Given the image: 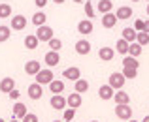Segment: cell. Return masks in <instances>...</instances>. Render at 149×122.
Listing matches in <instances>:
<instances>
[{"instance_id": "6da1fadb", "label": "cell", "mask_w": 149, "mask_h": 122, "mask_svg": "<svg viewBox=\"0 0 149 122\" xmlns=\"http://www.w3.org/2000/svg\"><path fill=\"white\" fill-rule=\"evenodd\" d=\"M125 81H127V77H125L121 72H115V73H111V75H109L108 85H111L115 90H121L125 86Z\"/></svg>"}, {"instance_id": "7a4b0ae2", "label": "cell", "mask_w": 149, "mask_h": 122, "mask_svg": "<svg viewBox=\"0 0 149 122\" xmlns=\"http://www.w3.org/2000/svg\"><path fill=\"white\" fill-rule=\"evenodd\" d=\"M36 38L40 41H49L51 38H55L53 36V28L47 25H42V26H38V30H36Z\"/></svg>"}, {"instance_id": "3957f363", "label": "cell", "mask_w": 149, "mask_h": 122, "mask_svg": "<svg viewBox=\"0 0 149 122\" xmlns=\"http://www.w3.org/2000/svg\"><path fill=\"white\" fill-rule=\"evenodd\" d=\"M42 86H44V85H40V83H32V85H29L26 94H29L30 100H40V98L44 96V90H42Z\"/></svg>"}, {"instance_id": "277c9868", "label": "cell", "mask_w": 149, "mask_h": 122, "mask_svg": "<svg viewBox=\"0 0 149 122\" xmlns=\"http://www.w3.org/2000/svg\"><path fill=\"white\" fill-rule=\"evenodd\" d=\"M34 77H36V83H40V85H49V83L55 79V75H53L51 70H40Z\"/></svg>"}, {"instance_id": "5b68a950", "label": "cell", "mask_w": 149, "mask_h": 122, "mask_svg": "<svg viewBox=\"0 0 149 122\" xmlns=\"http://www.w3.org/2000/svg\"><path fill=\"white\" fill-rule=\"evenodd\" d=\"M115 115L121 120H130L132 119V107L128 103L127 105H115Z\"/></svg>"}, {"instance_id": "8992f818", "label": "cell", "mask_w": 149, "mask_h": 122, "mask_svg": "<svg viewBox=\"0 0 149 122\" xmlns=\"http://www.w3.org/2000/svg\"><path fill=\"white\" fill-rule=\"evenodd\" d=\"M93 30H95V26H93V21H91V19H83V21L77 23V32L83 34V36H89Z\"/></svg>"}, {"instance_id": "52a82bcc", "label": "cell", "mask_w": 149, "mask_h": 122, "mask_svg": "<svg viewBox=\"0 0 149 122\" xmlns=\"http://www.w3.org/2000/svg\"><path fill=\"white\" fill-rule=\"evenodd\" d=\"M49 105H51L53 109H57V111H61V109H64L68 103H66V98L62 96V94H53V98H51Z\"/></svg>"}, {"instance_id": "ba28073f", "label": "cell", "mask_w": 149, "mask_h": 122, "mask_svg": "<svg viewBox=\"0 0 149 122\" xmlns=\"http://www.w3.org/2000/svg\"><path fill=\"white\" fill-rule=\"evenodd\" d=\"M62 75H64V79L76 83L77 79H81V70H79V68H76V66H72V68H66L64 72H62Z\"/></svg>"}, {"instance_id": "9c48e42d", "label": "cell", "mask_w": 149, "mask_h": 122, "mask_svg": "<svg viewBox=\"0 0 149 122\" xmlns=\"http://www.w3.org/2000/svg\"><path fill=\"white\" fill-rule=\"evenodd\" d=\"M98 96H100V100H113L115 88H113L111 85H102L98 88Z\"/></svg>"}, {"instance_id": "30bf717a", "label": "cell", "mask_w": 149, "mask_h": 122, "mask_svg": "<svg viewBox=\"0 0 149 122\" xmlns=\"http://www.w3.org/2000/svg\"><path fill=\"white\" fill-rule=\"evenodd\" d=\"M26 28V17L25 15H13L11 17V30H25Z\"/></svg>"}, {"instance_id": "8fae6325", "label": "cell", "mask_w": 149, "mask_h": 122, "mask_svg": "<svg viewBox=\"0 0 149 122\" xmlns=\"http://www.w3.org/2000/svg\"><path fill=\"white\" fill-rule=\"evenodd\" d=\"M44 60L49 68H53V66H57L58 62H61V54H58V51H49V53H45Z\"/></svg>"}, {"instance_id": "7c38bea8", "label": "cell", "mask_w": 149, "mask_h": 122, "mask_svg": "<svg viewBox=\"0 0 149 122\" xmlns=\"http://www.w3.org/2000/svg\"><path fill=\"white\" fill-rule=\"evenodd\" d=\"M13 88H15V79L13 77H4V79L0 81V92L10 94Z\"/></svg>"}, {"instance_id": "4fadbf2b", "label": "cell", "mask_w": 149, "mask_h": 122, "mask_svg": "<svg viewBox=\"0 0 149 122\" xmlns=\"http://www.w3.org/2000/svg\"><path fill=\"white\" fill-rule=\"evenodd\" d=\"M115 25H117V15L115 13L109 11V13L102 15V26H104V28H113Z\"/></svg>"}, {"instance_id": "5bb4252c", "label": "cell", "mask_w": 149, "mask_h": 122, "mask_svg": "<svg viewBox=\"0 0 149 122\" xmlns=\"http://www.w3.org/2000/svg\"><path fill=\"white\" fill-rule=\"evenodd\" d=\"M98 57H100L102 62H109V60H113V57H115V49H111V47H100Z\"/></svg>"}, {"instance_id": "9a60e30c", "label": "cell", "mask_w": 149, "mask_h": 122, "mask_svg": "<svg viewBox=\"0 0 149 122\" xmlns=\"http://www.w3.org/2000/svg\"><path fill=\"white\" fill-rule=\"evenodd\" d=\"M40 70H42V64L38 60H29L25 64V73H26V75H36Z\"/></svg>"}, {"instance_id": "2e32d148", "label": "cell", "mask_w": 149, "mask_h": 122, "mask_svg": "<svg viewBox=\"0 0 149 122\" xmlns=\"http://www.w3.org/2000/svg\"><path fill=\"white\" fill-rule=\"evenodd\" d=\"M113 100H115V105H127V103H130V96H128L125 90H117L115 96H113Z\"/></svg>"}, {"instance_id": "e0dca14e", "label": "cell", "mask_w": 149, "mask_h": 122, "mask_svg": "<svg viewBox=\"0 0 149 122\" xmlns=\"http://www.w3.org/2000/svg\"><path fill=\"white\" fill-rule=\"evenodd\" d=\"M81 94L79 92H72L68 98H66V103H68V107H74V109H77L81 105Z\"/></svg>"}, {"instance_id": "ac0fdd59", "label": "cell", "mask_w": 149, "mask_h": 122, "mask_svg": "<svg viewBox=\"0 0 149 122\" xmlns=\"http://www.w3.org/2000/svg\"><path fill=\"white\" fill-rule=\"evenodd\" d=\"M76 53L77 54H89L91 53V43L87 40H79L76 43Z\"/></svg>"}, {"instance_id": "d6986e66", "label": "cell", "mask_w": 149, "mask_h": 122, "mask_svg": "<svg viewBox=\"0 0 149 122\" xmlns=\"http://www.w3.org/2000/svg\"><path fill=\"white\" fill-rule=\"evenodd\" d=\"M136 36H138V30H136V28H130V26L123 28V38H125L128 43H134V41H136Z\"/></svg>"}, {"instance_id": "ffe728a7", "label": "cell", "mask_w": 149, "mask_h": 122, "mask_svg": "<svg viewBox=\"0 0 149 122\" xmlns=\"http://www.w3.org/2000/svg\"><path fill=\"white\" fill-rule=\"evenodd\" d=\"M26 113H29V111H26V105H25V103L17 101V103L13 105V116H15V119H23Z\"/></svg>"}, {"instance_id": "44dd1931", "label": "cell", "mask_w": 149, "mask_h": 122, "mask_svg": "<svg viewBox=\"0 0 149 122\" xmlns=\"http://www.w3.org/2000/svg\"><path fill=\"white\" fill-rule=\"evenodd\" d=\"M117 19H121V21H125V19H130L132 17V8L128 6H121L119 10H117Z\"/></svg>"}, {"instance_id": "7402d4cb", "label": "cell", "mask_w": 149, "mask_h": 122, "mask_svg": "<svg viewBox=\"0 0 149 122\" xmlns=\"http://www.w3.org/2000/svg\"><path fill=\"white\" fill-rule=\"evenodd\" d=\"M38 45H40V40L36 38V34H32V36H26V38H25V47H26L29 51H34Z\"/></svg>"}, {"instance_id": "603a6c76", "label": "cell", "mask_w": 149, "mask_h": 122, "mask_svg": "<svg viewBox=\"0 0 149 122\" xmlns=\"http://www.w3.org/2000/svg\"><path fill=\"white\" fill-rule=\"evenodd\" d=\"M49 90L53 94H62V90H64V83H62L61 79H53L49 83Z\"/></svg>"}, {"instance_id": "cb8c5ba5", "label": "cell", "mask_w": 149, "mask_h": 122, "mask_svg": "<svg viewBox=\"0 0 149 122\" xmlns=\"http://www.w3.org/2000/svg\"><path fill=\"white\" fill-rule=\"evenodd\" d=\"M111 10H113V2H111V0H98V11L102 15L109 13Z\"/></svg>"}, {"instance_id": "d4e9b609", "label": "cell", "mask_w": 149, "mask_h": 122, "mask_svg": "<svg viewBox=\"0 0 149 122\" xmlns=\"http://www.w3.org/2000/svg\"><path fill=\"white\" fill-rule=\"evenodd\" d=\"M74 90H76V92H79V94L87 92V90H89V81L87 79H77L76 85H74Z\"/></svg>"}, {"instance_id": "484cf974", "label": "cell", "mask_w": 149, "mask_h": 122, "mask_svg": "<svg viewBox=\"0 0 149 122\" xmlns=\"http://www.w3.org/2000/svg\"><path fill=\"white\" fill-rule=\"evenodd\" d=\"M123 66L125 68H136L138 70L140 68V60H136V57H130V54H128V57L123 58Z\"/></svg>"}, {"instance_id": "4316f807", "label": "cell", "mask_w": 149, "mask_h": 122, "mask_svg": "<svg viewBox=\"0 0 149 122\" xmlns=\"http://www.w3.org/2000/svg\"><path fill=\"white\" fill-rule=\"evenodd\" d=\"M128 47H130V43L125 40V38L117 40V53L119 54H128Z\"/></svg>"}, {"instance_id": "83f0119b", "label": "cell", "mask_w": 149, "mask_h": 122, "mask_svg": "<svg viewBox=\"0 0 149 122\" xmlns=\"http://www.w3.org/2000/svg\"><path fill=\"white\" fill-rule=\"evenodd\" d=\"M142 51H143V47L140 45L138 41L130 43V47H128V54H130V57H136V58H138L140 54H142Z\"/></svg>"}, {"instance_id": "f1b7e54d", "label": "cell", "mask_w": 149, "mask_h": 122, "mask_svg": "<svg viewBox=\"0 0 149 122\" xmlns=\"http://www.w3.org/2000/svg\"><path fill=\"white\" fill-rule=\"evenodd\" d=\"M45 21H47V15H45L44 11H38V13H34V15H32V23H34L36 26L45 25Z\"/></svg>"}, {"instance_id": "f546056e", "label": "cell", "mask_w": 149, "mask_h": 122, "mask_svg": "<svg viewBox=\"0 0 149 122\" xmlns=\"http://www.w3.org/2000/svg\"><path fill=\"white\" fill-rule=\"evenodd\" d=\"M11 17V6L10 4H0V19Z\"/></svg>"}, {"instance_id": "4dcf8cb0", "label": "cell", "mask_w": 149, "mask_h": 122, "mask_svg": "<svg viewBox=\"0 0 149 122\" xmlns=\"http://www.w3.org/2000/svg\"><path fill=\"white\" fill-rule=\"evenodd\" d=\"M136 41H138L142 47H143V45H149V32H138Z\"/></svg>"}, {"instance_id": "1f68e13d", "label": "cell", "mask_w": 149, "mask_h": 122, "mask_svg": "<svg viewBox=\"0 0 149 122\" xmlns=\"http://www.w3.org/2000/svg\"><path fill=\"white\" fill-rule=\"evenodd\" d=\"M10 34H11V28L10 26H0V43L2 41H8V38H10Z\"/></svg>"}, {"instance_id": "d6a6232c", "label": "cell", "mask_w": 149, "mask_h": 122, "mask_svg": "<svg viewBox=\"0 0 149 122\" xmlns=\"http://www.w3.org/2000/svg\"><path fill=\"white\" fill-rule=\"evenodd\" d=\"M121 73H123L127 79H134V77L138 75V70H136V68H125V66H123V72H121Z\"/></svg>"}, {"instance_id": "836d02e7", "label": "cell", "mask_w": 149, "mask_h": 122, "mask_svg": "<svg viewBox=\"0 0 149 122\" xmlns=\"http://www.w3.org/2000/svg\"><path fill=\"white\" fill-rule=\"evenodd\" d=\"M47 43H49V49L51 51H61V47H62V41L58 40V38H51Z\"/></svg>"}, {"instance_id": "e575fe53", "label": "cell", "mask_w": 149, "mask_h": 122, "mask_svg": "<svg viewBox=\"0 0 149 122\" xmlns=\"http://www.w3.org/2000/svg\"><path fill=\"white\" fill-rule=\"evenodd\" d=\"M83 10H85V15H87L89 19H91V17H95V8H93V4L89 2V0H87V2H85Z\"/></svg>"}, {"instance_id": "d590c367", "label": "cell", "mask_w": 149, "mask_h": 122, "mask_svg": "<svg viewBox=\"0 0 149 122\" xmlns=\"http://www.w3.org/2000/svg\"><path fill=\"white\" fill-rule=\"evenodd\" d=\"M74 116H76V109H74V107H68V109L64 111V120H66V122H72Z\"/></svg>"}, {"instance_id": "8d00e7d4", "label": "cell", "mask_w": 149, "mask_h": 122, "mask_svg": "<svg viewBox=\"0 0 149 122\" xmlns=\"http://www.w3.org/2000/svg\"><path fill=\"white\" fill-rule=\"evenodd\" d=\"M21 122H40V119H38V115H34V113H26L21 119Z\"/></svg>"}, {"instance_id": "74e56055", "label": "cell", "mask_w": 149, "mask_h": 122, "mask_svg": "<svg viewBox=\"0 0 149 122\" xmlns=\"http://www.w3.org/2000/svg\"><path fill=\"white\" fill-rule=\"evenodd\" d=\"M134 28L138 30V32H143V30H146V21H136L134 23Z\"/></svg>"}, {"instance_id": "f35d334b", "label": "cell", "mask_w": 149, "mask_h": 122, "mask_svg": "<svg viewBox=\"0 0 149 122\" xmlns=\"http://www.w3.org/2000/svg\"><path fill=\"white\" fill-rule=\"evenodd\" d=\"M10 98H11V100H17V98H19V92H17V90H11V92H10Z\"/></svg>"}, {"instance_id": "ab89813d", "label": "cell", "mask_w": 149, "mask_h": 122, "mask_svg": "<svg viewBox=\"0 0 149 122\" xmlns=\"http://www.w3.org/2000/svg\"><path fill=\"white\" fill-rule=\"evenodd\" d=\"M34 2H36V6H38V8H44L45 4H47V0H34Z\"/></svg>"}, {"instance_id": "60d3db41", "label": "cell", "mask_w": 149, "mask_h": 122, "mask_svg": "<svg viewBox=\"0 0 149 122\" xmlns=\"http://www.w3.org/2000/svg\"><path fill=\"white\" fill-rule=\"evenodd\" d=\"M143 32H149V19L146 21V30H143Z\"/></svg>"}, {"instance_id": "b9f144b4", "label": "cell", "mask_w": 149, "mask_h": 122, "mask_svg": "<svg viewBox=\"0 0 149 122\" xmlns=\"http://www.w3.org/2000/svg\"><path fill=\"white\" fill-rule=\"evenodd\" d=\"M53 2H55V4H64L66 0H53Z\"/></svg>"}, {"instance_id": "7bdbcfd3", "label": "cell", "mask_w": 149, "mask_h": 122, "mask_svg": "<svg viewBox=\"0 0 149 122\" xmlns=\"http://www.w3.org/2000/svg\"><path fill=\"white\" fill-rule=\"evenodd\" d=\"M142 122H149V115H147V116H143V119H142Z\"/></svg>"}, {"instance_id": "ee69618b", "label": "cell", "mask_w": 149, "mask_h": 122, "mask_svg": "<svg viewBox=\"0 0 149 122\" xmlns=\"http://www.w3.org/2000/svg\"><path fill=\"white\" fill-rule=\"evenodd\" d=\"M10 122H21V119H13V120H10Z\"/></svg>"}, {"instance_id": "f6af8a7d", "label": "cell", "mask_w": 149, "mask_h": 122, "mask_svg": "<svg viewBox=\"0 0 149 122\" xmlns=\"http://www.w3.org/2000/svg\"><path fill=\"white\" fill-rule=\"evenodd\" d=\"M147 15H149V2H147Z\"/></svg>"}, {"instance_id": "bcb514c9", "label": "cell", "mask_w": 149, "mask_h": 122, "mask_svg": "<svg viewBox=\"0 0 149 122\" xmlns=\"http://www.w3.org/2000/svg\"><path fill=\"white\" fill-rule=\"evenodd\" d=\"M128 122H138V120H128Z\"/></svg>"}, {"instance_id": "7dc6e473", "label": "cell", "mask_w": 149, "mask_h": 122, "mask_svg": "<svg viewBox=\"0 0 149 122\" xmlns=\"http://www.w3.org/2000/svg\"><path fill=\"white\" fill-rule=\"evenodd\" d=\"M89 122H98V120H89Z\"/></svg>"}, {"instance_id": "c3c4849f", "label": "cell", "mask_w": 149, "mask_h": 122, "mask_svg": "<svg viewBox=\"0 0 149 122\" xmlns=\"http://www.w3.org/2000/svg\"><path fill=\"white\" fill-rule=\"evenodd\" d=\"M0 122H6V120H4V119H0Z\"/></svg>"}, {"instance_id": "681fc988", "label": "cell", "mask_w": 149, "mask_h": 122, "mask_svg": "<svg viewBox=\"0 0 149 122\" xmlns=\"http://www.w3.org/2000/svg\"><path fill=\"white\" fill-rule=\"evenodd\" d=\"M53 122H62V120H53Z\"/></svg>"}, {"instance_id": "f907efd6", "label": "cell", "mask_w": 149, "mask_h": 122, "mask_svg": "<svg viewBox=\"0 0 149 122\" xmlns=\"http://www.w3.org/2000/svg\"><path fill=\"white\" fill-rule=\"evenodd\" d=\"M74 2H81V0H74Z\"/></svg>"}, {"instance_id": "816d5d0a", "label": "cell", "mask_w": 149, "mask_h": 122, "mask_svg": "<svg viewBox=\"0 0 149 122\" xmlns=\"http://www.w3.org/2000/svg\"><path fill=\"white\" fill-rule=\"evenodd\" d=\"M132 2H140V0H132Z\"/></svg>"}, {"instance_id": "f5cc1de1", "label": "cell", "mask_w": 149, "mask_h": 122, "mask_svg": "<svg viewBox=\"0 0 149 122\" xmlns=\"http://www.w3.org/2000/svg\"><path fill=\"white\" fill-rule=\"evenodd\" d=\"M147 2H149V0H147Z\"/></svg>"}]
</instances>
